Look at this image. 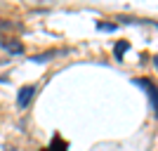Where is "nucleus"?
Wrapping results in <instances>:
<instances>
[{
  "mask_svg": "<svg viewBox=\"0 0 158 151\" xmlns=\"http://www.w3.org/2000/svg\"><path fill=\"white\" fill-rule=\"evenodd\" d=\"M132 83L139 85L142 90H146L149 102H151V109H153V113H156V118H158V85L153 80H149V78H132Z\"/></svg>",
  "mask_w": 158,
  "mask_h": 151,
  "instance_id": "1",
  "label": "nucleus"
},
{
  "mask_svg": "<svg viewBox=\"0 0 158 151\" xmlns=\"http://www.w3.org/2000/svg\"><path fill=\"white\" fill-rule=\"evenodd\" d=\"M0 47L7 50L10 54H24V43L17 38H0Z\"/></svg>",
  "mask_w": 158,
  "mask_h": 151,
  "instance_id": "2",
  "label": "nucleus"
},
{
  "mask_svg": "<svg viewBox=\"0 0 158 151\" xmlns=\"http://www.w3.org/2000/svg\"><path fill=\"white\" fill-rule=\"evenodd\" d=\"M33 94H35V87L33 85H24L19 90V94H17V106H19V109H26V106L31 104Z\"/></svg>",
  "mask_w": 158,
  "mask_h": 151,
  "instance_id": "3",
  "label": "nucleus"
},
{
  "mask_svg": "<svg viewBox=\"0 0 158 151\" xmlns=\"http://www.w3.org/2000/svg\"><path fill=\"white\" fill-rule=\"evenodd\" d=\"M130 50V43L127 40H120V43H116V47H113V54H116V59H123V54Z\"/></svg>",
  "mask_w": 158,
  "mask_h": 151,
  "instance_id": "4",
  "label": "nucleus"
},
{
  "mask_svg": "<svg viewBox=\"0 0 158 151\" xmlns=\"http://www.w3.org/2000/svg\"><path fill=\"white\" fill-rule=\"evenodd\" d=\"M97 28H99V31H116V28H118V24H102V21H99Z\"/></svg>",
  "mask_w": 158,
  "mask_h": 151,
  "instance_id": "5",
  "label": "nucleus"
},
{
  "mask_svg": "<svg viewBox=\"0 0 158 151\" xmlns=\"http://www.w3.org/2000/svg\"><path fill=\"white\" fill-rule=\"evenodd\" d=\"M10 28H12L10 21H0V31H10Z\"/></svg>",
  "mask_w": 158,
  "mask_h": 151,
  "instance_id": "6",
  "label": "nucleus"
},
{
  "mask_svg": "<svg viewBox=\"0 0 158 151\" xmlns=\"http://www.w3.org/2000/svg\"><path fill=\"white\" fill-rule=\"evenodd\" d=\"M0 83H7V78H2V76H0Z\"/></svg>",
  "mask_w": 158,
  "mask_h": 151,
  "instance_id": "7",
  "label": "nucleus"
},
{
  "mask_svg": "<svg viewBox=\"0 0 158 151\" xmlns=\"http://www.w3.org/2000/svg\"><path fill=\"white\" fill-rule=\"evenodd\" d=\"M156 69H158V57H156Z\"/></svg>",
  "mask_w": 158,
  "mask_h": 151,
  "instance_id": "8",
  "label": "nucleus"
}]
</instances>
